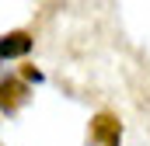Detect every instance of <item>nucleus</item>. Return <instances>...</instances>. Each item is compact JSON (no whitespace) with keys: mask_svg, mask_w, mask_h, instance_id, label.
<instances>
[{"mask_svg":"<svg viewBox=\"0 0 150 146\" xmlns=\"http://www.w3.org/2000/svg\"><path fill=\"white\" fill-rule=\"evenodd\" d=\"M119 136H122V129L112 115H98L91 122V146H119Z\"/></svg>","mask_w":150,"mask_h":146,"instance_id":"nucleus-1","label":"nucleus"},{"mask_svg":"<svg viewBox=\"0 0 150 146\" xmlns=\"http://www.w3.org/2000/svg\"><path fill=\"white\" fill-rule=\"evenodd\" d=\"M21 101H25V84L4 80V84H0V108H4V111H14Z\"/></svg>","mask_w":150,"mask_h":146,"instance_id":"nucleus-2","label":"nucleus"},{"mask_svg":"<svg viewBox=\"0 0 150 146\" xmlns=\"http://www.w3.org/2000/svg\"><path fill=\"white\" fill-rule=\"evenodd\" d=\"M28 49H32V38L25 32H14V35L0 38V56H25Z\"/></svg>","mask_w":150,"mask_h":146,"instance_id":"nucleus-3","label":"nucleus"}]
</instances>
